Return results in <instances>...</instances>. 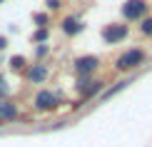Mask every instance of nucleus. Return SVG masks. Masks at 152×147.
<instances>
[{
    "label": "nucleus",
    "mask_w": 152,
    "mask_h": 147,
    "mask_svg": "<svg viewBox=\"0 0 152 147\" xmlns=\"http://www.w3.org/2000/svg\"><path fill=\"white\" fill-rule=\"evenodd\" d=\"M142 50H127V53H122L117 57V67L120 70H132V67H137L142 62Z\"/></svg>",
    "instance_id": "nucleus-1"
},
{
    "label": "nucleus",
    "mask_w": 152,
    "mask_h": 147,
    "mask_svg": "<svg viewBox=\"0 0 152 147\" xmlns=\"http://www.w3.org/2000/svg\"><path fill=\"white\" fill-rule=\"evenodd\" d=\"M125 35H127V25H112V28H107L102 33L105 42H117V40H122Z\"/></svg>",
    "instance_id": "nucleus-2"
},
{
    "label": "nucleus",
    "mask_w": 152,
    "mask_h": 147,
    "mask_svg": "<svg viewBox=\"0 0 152 147\" xmlns=\"http://www.w3.org/2000/svg\"><path fill=\"white\" fill-rule=\"evenodd\" d=\"M95 67H97V57H92V55H87V57H80V60L75 62V70H77L80 75H87V72H92Z\"/></svg>",
    "instance_id": "nucleus-3"
},
{
    "label": "nucleus",
    "mask_w": 152,
    "mask_h": 147,
    "mask_svg": "<svg viewBox=\"0 0 152 147\" xmlns=\"http://www.w3.org/2000/svg\"><path fill=\"white\" fill-rule=\"evenodd\" d=\"M122 12H125V18H132V20H135V18H140L145 12V3L142 0H130V3L122 8Z\"/></svg>",
    "instance_id": "nucleus-4"
},
{
    "label": "nucleus",
    "mask_w": 152,
    "mask_h": 147,
    "mask_svg": "<svg viewBox=\"0 0 152 147\" xmlns=\"http://www.w3.org/2000/svg\"><path fill=\"white\" fill-rule=\"evenodd\" d=\"M55 102H58V97H55L53 92H48V90L37 92V97H35V105L40 107V110H50V107H55Z\"/></svg>",
    "instance_id": "nucleus-5"
},
{
    "label": "nucleus",
    "mask_w": 152,
    "mask_h": 147,
    "mask_svg": "<svg viewBox=\"0 0 152 147\" xmlns=\"http://www.w3.org/2000/svg\"><path fill=\"white\" fill-rule=\"evenodd\" d=\"M100 85H102V82H82V87H80V92H82V97H90V95H95L100 90Z\"/></svg>",
    "instance_id": "nucleus-6"
},
{
    "label": "nucleus",
    "mask_w": 152,
    "mask_h": 147,
    "mask_svg": "<svg viewBox=\"0 0 152 147\" xmlns=\"http://www.w3.org/2000/svg\"><path fill=\"white\" fill-rule=\"evenodd\" d=\"M45 75H48V70L42 67V65H37V67H33V70H30V72H28V78L33 80V82H40L42 78H45Z\"/></svg>",
    "instance_id": "nucleus-7"
},
{
    "label": "nucleus",
    "mask_w": 152,
    "mask_h": 147,
    "mask_svg": "<svg viewBox=\"0 0 152 147\" xmlns=\"http://www.w3.org/2000/svg\"><path fill=\"white\" fill-rule=\"evenodd\" d=\"M0 117H15V107L8 102H0Z\"/></svg>",
    "instance_id": "nucleus-8"
},
{
    "label": "nucleus",
    "mask_w": 152,
    "mask_h": 147,
    "mask_svg": "<svg viewBox=\"0 0 152 147\" xmlns=\"http://www.w3.org/2000/svg\"><path fill=\"white\" fill-rule=\"evenodd\" d=\"M65 33H80V25H77V20L67 18V20H65Z\"/></svg>",
    "instance_id": "nucleus-9"
},
{
    "label": "nucleus",
    "mask_w": 152,
    "mask_h": 147,
    "mask_svg": "<svg viewBox=\"0 0 152 147\" xmlns=\"http://www.w3.org/2000/svg\"><path fill=\"white\" fill-rule=\"evenodd\" d=\"M142 33L145 35H152V18H147V20L142 23Z\"/></svg>",
    "instance_id": "nucleus-10"
},
{
    "label": "nucleus",
    "mask_w": 152,
    "mask_h": 147,
    "mask_svg": "<svg viewBox=\"0 0 152 147\" xmlns=\"http://www.w3.org/2000/svg\"><path fill=\"white\" fill-rule=\"evenodd\" d=\"M23 62H25L23 57H12V62H10V65L15 67V70H20V67H23Z\"/></svg>",
    "instance_id": "nucleus-11"
},
{
    "label": "nucleus",
    "mask_w": 152,
    "mask_h": 147,
    "mask_svg": "<svg viewBox=\"0 0 152 147\" xmlns=\"http://www.w3.org/2000/svg\"><path fill=\"white\" fill-rule=\"evenodd\" d=\"M45 37H48V30H37L35 33V40H45Z\"/></svg>",
    "instance_id": "nucleus-12"
},
{
    "label": "nucleus",
    "mask_w": 152,
    "mask_h": 147,
    "mask_svg": "<svg viewBox=\"0 0 152 147\" xmlns=\"http://www.w3.org/2000/svg\"><path fill=\"white\" fill-rule=\"evenodd\" d=\"M48 8H60V0H48Z\"/></svg>",
    "instance_id": "nucleus-13"
},
{
    "label": "nucleus",
    "mask_w": 152,
    "mask_h": 147,
    "mask_svg": "<svg viewBox=\"0 0 152 147\" xmlns=\"http://www.w3.org/2000/svg\"><path fill=\"white\" fill-rule=\"evenodd\" d=\"M35 20L40 23V25H45V23H48V18H45V15H35Z\"/></svg>",
    "instance_id": "nucleus-14"
},
{
    "label": "nucleus",
    "mask_w": 152,
    "mask_h": 147,
    "mask_svg": "<svg viewBox=\"0 0 152 147\" xmlns=\"http://www.w3.org/2000/svg\"><path fill=\"white\" fill-rule=\"evenodd\" d=\"M5 48V40H3V37H0V50H3Z\"/></svg>",
    "instance_id": "nucleus-15"
},
{
    "label": "nucleus",
    "mask_w": 152,
    "mask_h": 147,
    "mask_svg": "<svg viewBox=\"0 0 152 147\" xmlns=\"http://www.w3.org/2000/svg\"><path fill=\"white\" fill-rule=\"evenodd\" d=\"M0 82H3V80H0ZM3 92H5V87H0V95H3Z\"/></svg>",
    "instance_id": "nucleus-16"
},
{
    "label": "nucleus",
    "mask_w": 152,
    "mask_h": 147,
    "mask_svg": "<svg viewBox=\"0 0 152 147\" xmlns=\"http://www.w3.org/2000/svg\"><path fill=\"white\" fill-rule=\"evenodd\" d=\"M0 3H3V0H0Z\"/></svg>",
    "instance_id": "nucleus-17"
}]
</instances>
